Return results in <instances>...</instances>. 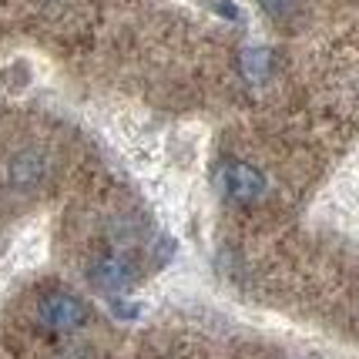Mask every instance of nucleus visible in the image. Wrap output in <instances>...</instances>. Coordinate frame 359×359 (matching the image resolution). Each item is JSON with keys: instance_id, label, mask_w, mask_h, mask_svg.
<instances>
[{"instance_id": "1", "label": "nucleus", "mask_w": 359, "mask_h": 359, "mask_svg": "<svg viewBox=\"0 0 359 359\" xmlns=\"http://www.w3.org/2000/svg\"><path fill=\"white\" fill-rule=\"evenodd\" d=\"M37 323L47 332L67 336V332H78L88 323V306L78 296L64 292V289H54V292H44L37 299Z\"/></svg>"}, {"instance_id": "7", "label": "nucleus", "mask_w": 359, "mask_h": 359, "mask_svg": "<svg viewBox=\"0 0 359 359\" xmlns=\"http://www.w3.org/2000/svg\"><path fill=\"white\" fill-rule=\"evenodd\" d=\"M114 313L125 316V319H135V316H138V306H125V299H118V302H114Z\"/></svg>"}, {"instance_id": "3", "label": "nucleus", "mask_w": 359, "mask_h": 359, "mask_svg": "<svg viewBox=\"0 0 359 359\" xmlns=\"http://www.w3.org/2000/svg\"><path fill=\"white\" fill-rule=\"evenodd\" d=\"M50 172V158L41 148H20L7 161V185L14 191H34Z\"/></svg>"}, {"instance_id": "5", "label": "nucleus", "mask_w": 359, "mask_h": 359, "mask_svg": "<svg viewBox=\"0 0 359 359\" xmlns=\"http://www.w3.org/2000/svg\"><path fill=\"white\" fill-rule=\"evenodd\" d=\"M238 67H242V78L249 84H262L269 78V71H272V54L266 47H249V50H242Z\"/></svg>"}, {"instance_id": "4", "label": "nucleus", "mask_w": 359, "mask_h": 359, "mask_svg": "<svg viewBox=\"0 0 359 359\" xmlns=\"http://www.w3.org/2000/svg\"><path fill=\"white\" fill-rule=\"evenodd\" d=\"M88 279H91V285L97 292L114 296V292H121V289L131 285L135 269H131V262L121 259V255H97L91 266H88Z\"/></svg>"}, {"instance_id": "2", "label": "nucleus", "mask_w": 359, "mask_h": 359, "mask_svg": "<svg viewBox=\"0 0 359 359\" xmlns=\"http://www.w3.org/2000/svg\"><path fill=\"white\" fill-rule=\"evenodd\" d=\"M219 185L232 202L252 205L266 195V178L259 168H252L249 161H222L219 168Z\"/></svg>"}, {"instance_id": "6", "label": "nucleus", "mask_w": 359, "mask_h": 359, "mask_svg": "<svg viewBox=\"0 0 359 359\" xmlns=\"http://www.w3.org/2000/svg\"><path fill=\"white\" fill-rule=\"evenodd\" d=\"M302 4H306V0H259V7H262L269 17H276V20L296 17L299 11H302Z\"/></svg>"}]
</instances>
